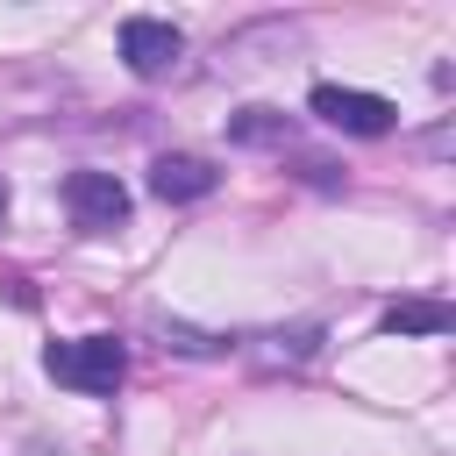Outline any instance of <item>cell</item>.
Segmentation results:
<instances>
[{"label": "cell", "mask_w": 456, "mask_h": 456, "mask_svg": "<svg viewBox=\"0 0 456 456\" xmlns=\"http://www.w3.org/2000/svg\"><path fill=\"white\" fill-rule=\"evenodd\" d=\"M43 370H50L57 385L86 392V399H107V392L128 378V349H121L114 335H78V342H50V349H43Z\"/></svg>", "instance_id": "cell-1"}, {"label": "cell", "mask_w": 456, "mask_h": 456, "mask_svg": "<svg viewBox=\"0 0 456 456\" xmlns=\"http://www.w3.org/2000/svg\"><path fill=\"white\" fill-rule=\"evenodd\" d=\"M306 107L342 135H392V121H399V107L385 93H356V86H314Z\"/></svg>", "instance_id": "cell-2"}, {"label": "cell", "mask_w": 456, "mask_h": 456, "mask_svg": "<svg viewBox=\"0 0 456 456\" xmlns=\"http://www.w3.org/2000/svg\"><path fill=\"white\" fill-rule=\"evenodd\" d=\"M64 207H71V221L86 235H107V228L128 221V185L114 171H71L64 178Z\"/></svg>", "instance_id": "cell-3"}, {"label": "cell", "mask_w": 456, "mask_h": 456, "mask_svg": "<svg viewBox=\"0 0 456 456\" xmlns=\"http://www.w3.org/2000/svg\"><path fill=\"white\" fill-rule=\"evenodd\" d=\"M121 57H128L135 78H164V71H178L185 36H178L171 21H157V14H128V21H121Z\"/></svg>", "instance_id": "cell-4"}, {"label": "cell", "mask_w": 456, "mask_h": 456, "mask_svg": "<svg viewBox=\"0 0 456 456\" xmlns=\"http://www.w3.org/2000/svg\"><path fill=\"white\" fill-rule=\"evenodd\" d=\"M221 185V171L207 164V157H157L150 164V192L164 200V207H185V200H207Z\"/></svg>", "instance_id": "cell-5"}, {"label": "cell", "mask_w": 456, "mask_h": 456, "mask_svg": "<svg viewBox=\"0 0 456 456\" xmlns=\"http://www.w3.org/2000/svg\"><path fill=\"white\" fill-rule=\"evenodd\" d=\"M228 135L249 142V150H285L292 142V121L278 107H242V114H228Z\"/></svg>", "instance_id": "cell-6"}, {"label": "cell", "mask_w": 456, "mask_h": 456, "mask_svg": "<svg viewBox=\"0 0 456 456\" xmlns=\"http://www.w3.org/2000/svg\"><path fill=\"white\" fill-rule=\"evenodd\" d=\"M449 321H456V314H449L442 299H392V306H385V328H392V335H449Z\"/></svg>", "instance_id": "cell-7"}, {"label": "cell", "mask_w": 456, "mask_h": 456, "mask_svg": "<svg viewBox=\"0 0 456 456\" xmlns=\"http://www.w3.org/2000/svg\"><path fill=\"white\" fill-rule=\"evenodd\" d=\"M256 342H271V349H256L264 363H306L321 335H314V328H292V335H256Z\"/></svg>", "instance_id": "cell-8"}, {"label": "cell", "mask_w": 456, "mask_h": 456, "mask_svg": "<svg viewBox=\"0 0 456 456\" xmlns=\"http://www.w3.org/2000/svg\"><path fill=\"white\" fill-rule=\"evenodd\" d=\"M164 349H185V356H214L221 335H192V328H164Z\"/></svg>", "instance_id": "cell-9"}, {"label": "cell", "mask_w": 456, "mask_h": 456, "mask_svg": "<svg viewBox=\"0 0 456 456\" xmlns=\"http://www.w3.org/2000/svg\"><path fill=\"white\" fill-rule=\"evenodd\" d=\"M0 221H7V178H0Z\"/></svg>", "instance_id": "cell-10"}]
</instances>
